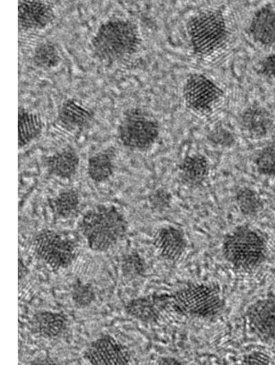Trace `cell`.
Returning <instances> with one entry per match:
<instances>
[{
    "label": "cell",
    "mask_w": 275,
    "mask_h": 365,
    "mask_svg": "<svg viewBox=\"0 0 275 365\" xmlns=\"http://www.w3.org/2000/svg\"><path fill=\"white\" fill-rule=\"evenodd\" d=\"M223 258L234 269L251 271L263 263L267 255L264 236L248 225H239L224 236L221 244Z\"/></svg>",
    "instance_id": "3"
},
{
    "label": "cell",
    "mask_w": 275,
    "mask_h": 365,
    "mask_svg": "<svg viewBox=\"0 0 275 365\" xmlns=\"http://www.w3.org/2000/svg\"><path fill=\"white\" fill-rule=\"evenodd\" d=\"M254 165L260 174L275 178V138L258 152Z\"/></svg>",
    "instance_id": "25"
},
{
    "label": "cell",
    "mask_w": 275,
    "mask_h": 365,
    "mask_svg": "<svg viewBox=\"0 0 275 365\" xmlns=\"http://www.w3.org/2000/svg\"><path fill=\"white\" fill-rule=\"evenodd\" d=\"M96 298L93 286L80 281L76 282L72 289V298L78 308H85L92 304Z\"/></svg>",
    "instance_id": "26"
},
{
    "label": "cell",
    "mask_w": 275,
    "mask_h": 365,
    "mask_svg": "<svg viewBox=\"0 0 275 365\" xmlns=\"http://www.w3.org/2000/svg\"><path fill=\"white\" fill-rule=\"evenodd\" d=\"M171 306L178 313L197 318H211L223 309L220 289L208 284H192L170 295Z\"/></svg>",
    "instance_id": "4"
},
{
    "label": "cell",
    "mask_w": 275,
    "mask_h": 365,
    "mask_svg": "<svg viewBox=\"0 0 275 365\" xmlns=\"http://www.w3.org/2000/svg\"><path fill=\"white\" fill-rule=\"evenodd\" d=\"M43 128L41 116L23 107L19 108L18 113V145L23 147L38 138Z\"/></svg>",
    "instance_id": "21"
},
{
    "label": "cell",
    "mask_w": 275,
    "mask_h": 365,
    "mask_svg": "<svg viewBox=\"0 0 275 365\" xmlns=\"http://www.w3.org/2000/svg\"><path fill=\"white\" fill-rule=\"evenodd\" d=\"M259 72L265 76L275 80V52L261 61Z\"/></svg>",
    "instance_id": "28"
},
{
    "label": "cell",
    "mask_w": 275,
    "mask_h": 365,
    "mask_svg": "<svg viewBox=\"0 0 275 365\" xmlns=\"http://www.w3.org/2000/svg\"><path fill=\"white\" fill-rule=\"evenodd\" d=\"M45 163L50 174L60 178L69 179L76 173L80 158L75 150L66 148L48 156Z\"/></svg>",
    "instance_id": "18"
},
{
    "label": "cell",
    "mask_w": 275,
    "mask_h": 365,
    "mask_svg": "<svg viewBox=\"0 0 275 365\" xmlns=\"http://www.w3.org/2000/svg\"><path fill=\"white\" fill-rule=\"evenodd\" d=\"M54 19V10L48 3L41 1H23L19 3V25L22 30L42 29L51 23Z\"/></svg>",
    "instance_id": "13"
},
{
    "label": "cell",
    "mask_w": 275,
    "mask_h": 365,
    "mask_svg": "<svg viewBox=\"0 0 275 365\" xmlns=\"http://www.w3.org/2000/svg\"><path fill=\"white\" fill-rule=\"evenodd\" d=\"M223 91L213 81L201 74H192L186 81L183 96L186 105L198 113L212 110Z\"/></svg>",
    "instance_id": "8"
},
{
    "label": "cell",
    "mask_w": 275,
    "mask_h": 365,
    "mask_svg": "<svg viewBox=\"0 0 275 365\" xmlns=\"http://www.w3.org/2000/svg\"><path fill=\"white\" fill-rule=\"evenodd\" d=\"M239 211L245 216H254L262 209L263 202L258 194L252 188L239 189L235 196Z\"/></svg>",
    "instance_id": "24"
},
{
    "label": "cell",
    "mask_w": 275,
    "mask_h": 365,
    "mask_svg": "<svg viewBox=\"0 0 275 365\" xmlns=\"http://www.w3.org/2000/svg\"><path fill=\"white\" fill-rule=\"evenodd\" d=\"M116 151L112 147L91 156L87 163V174L94 182H102L109 179L115 169Z\"/></svg>",
    "instance_id": "20"
},
{
    "label": "cell",
    "mask_w": 275,
    "mask_h": 365,
    "mask_svg": "<svg viewBox=\"0 0 275 365\" xmlns=\"http://www.w3.org/2000/svg\"><path fill=\"white\" fill-rule=\"evenodd\" d=\"M160 125L157 118L149 112L132 107L126 110L119 122L117 135L120 143L125 147L135 151H145L157 141Z\"/></svg>",
    "instance_id": "5"
},
{
    "label": "cell",
    "mask_w": 275,
    "mask_h": 365,
    "mask_svg": "<svg viewBox=\"0 0 275 365\" xmlns=\"http://www.w3.org/2000/svg\"><path fill=\"white\" fill-rule=\"evenodd\" d=\"M50 207L54 214L59 218H68L74 216L80 205V196L74 189L63 191L50 200Z\"/></svg>",
    "instance_id": "22"
},
{
    "label": "cell",
    "mask_w": 275,
    "mask_h": 365,
    "mask_svg": "<svg viewBox=\"0 0 275 365\" xmlns=\"http://www.w3.org/2000/svg\"><path fill=\"white\" fill-rule=\"evenodd\" d=\"M83 357L91 364H127L131 360L127 347L110 335L93 340L85 349Z\"/></svg>",
    "instance_id": "9"
},
{
    "label": "cell",
    "mask_w": 275,
    "mask_h": 365,
    "mask_svg": "<svg viewBox=\"0 0 275 365\" xmlns=\"http://www.w3.org/2000/svg\"><path fill=\"white\" fill-rule=\"evenodd\" d=\"M178 170L179 177L185 184L197 186L208 176L210 166L204 156L195 154L186 156L179 163Z\"/></svg>",
    "instance_id": "19"
},
{
    "label": "cell",
    "mask_w": 275,
    "mask_h": 365,
    "mask_svg": "<svg viewBox=\"0 0 275 365\" xmlns=\"http://www.w3.org/2000/svg\"><path fill=\"white\" fill-rule=\"evenodd\" d=\"M246 317L252 331L261 340L275 341V299L263 298L248 309Z\"/></svg>",
    "instance_id": "10"
},
{
    "label": "cell",
    "mask_w": 275,
    "mask_h": 365,
    "mask_svg": "<svg viewBox=\"0 0 275 365\" xmlns=\"http://www.w3.org/2000/svg\"><path fill=\"white\" fill-rule=\"evenodd\" d=\"M121 268L125 277L133 278L143 273L145 263L138 253L132 252L123 257Z\"/></svg>",
    "instance_id": "27"
},
{
    "label": "cell",
    "mask_w": 275,
    "mask_h": 365,
    "mask_svg": "<svg viewBox=\"0 0 275 365\" xmlns=\"http://www.w3.org/2000/svg\"><path fill=\"white\" fill-rule=\"evenodd\" d=\"M79 227L89 247L97 252L113 249L128 231V222L122 211L107 205L89 209L82 217Z\"/></svg>",
    "instance_id": "1"
},
{
    "label": "cell",
    "mask_w": 275,
    "mask_h": 365,
    "mask_svg": "<svg viewBox=\"0 0 275 365\" xmlns=\"http://www.w3.org/2000/svg\"><path fill=\"white\" fill-rule=\"evenodd\" d=\"M248 34L255 42L275 52V8L265 6L257 10L248 26Z\"/></svg>",
    "instance_id": "14"
},
{
    "label": "cell",
    "mask_w": 275,
    "mask_h": 365,
    "mask_svg": "<svg viewBox=\"0 0 275 365\" xmlns=\"http://www.w3.org/2000/svg\"><path fill=\"white\" fill-rule=\"evenodd\" d=\"M36 255L53 270L68 267L77 258L76 242L63 232L45 229L34 237Z\"/></svg>",
    "instance_id": "7"
},
{
    "label": "cell",
    "mask_w": 275,
    "mask_h": 365,
    "mask_svg": "<svg viewBox=\"0 0 275 365\" xmlns=\"http://www.w3.org/2000/svg\"><path fill=\"white\" fill-rule=\"evenodd\" d=\"M140 44L141 36L137 25L129 19L114 18L99 26L91 46L98 60L111 63L133 54Z\"/></svg>",
    "instance_id": "2"
},
{
    "label": "cell",
    "mask_w": 275,
    "mask_h": 365,
    "mask_svg": "<svg viewBox=\"0 0 275 365\" xmlns=\"http://www.w3.org/2000/svg\"><path fill=\"white\" fill-rule=\"evenodd\" d=\"M239 121L243 132L251 138L265 137L273 127L272 115L259 105H251L245 108L241 113Z\"/></svg>",
    "instance_id": "15"
},
{
    "label": "cell",
    "mask_w": 275,
    "mask_h": 365,
    "mask_svg": "<svg viewBox=\"0 0 275 365\" xmlns=\"http://www.w3.org/2000/svg\"><path fill=\"white\" fill-rule=\"evenodd\" d=\"M67 324V320L63 313L49 311L36 313L31 320L34 333L45 338L59 336L66 328Z\"/></svg>",
    "instance_id": "17"
},
{
    "label": "cell",
    "mask_w": 275,
    "mask_h": 365,
    "mask_svg": "<svg viewBox=\"0 0 275 365\" xmlns=\"http://www.w3.org/2000/svg\"><path fill=\"white\" fill-rule=\"evenodd\" d=\"M170 306V295L151 294L129 300L124 306V310L129 315L138 320L155 323L161 320L164 312Z\"/></svg>",
    "instance_id": "11"
},
{
    "label": "cell",
    "mask_w": 275,
    "mask_h": 365,
    "mask_svg": "<svg viewBox=\"0 0 275 365\" xmlns=\"http://www.w3.org/2000/svg\"><path fill=\"white\" fill-rule=\"evenodd\" d=\"M270 362V358L261 353H253L251 355L250 357H249V359L247 362V363H260V364H268Z\"/></svg>",
    "instance_id": "29"
},
{
    "label": "cell",
    "mask_w": 275,
    "mask_h": 365,
    "mask_svg": "<svg viewBox=\"0 0 275 365\" xmlns=\"http://www.w3.org/2000/svg\"><path fill=\"white\" fill-rule=\"evenodd\" d=\"M94 118V112L77 100H65L58 107L57 120L60 125L69 131L82 129Z\"/></svg>",
    "instance_id": "16"
},
{
    "label": "cell",
    "mask_w": 275,
    "mask_h": 365,
    "mask_svg": "<svg viewBox=\"0 0 275 365\" xmlns=\"http://www.w3.org/2000/svg\"><path fill=\"white\" fill-rule=\"evenodd\" d=\"M34 63L43 69H50L58 65L60 55L57 46L52 41L37 45L33 52Z\"/></svg>",
    "instance_id": "23"
},
{
    "label": "cell",
    "mask_w": 275,
    "mask_h": 365,
    "mask_svg": "<svg viewBox=\"0 0 275 365\" xmlns=\"http://www.w3.org/2000/svg\"><path fill=\"white\" fill-rule=\"evenodd\" d=\"M188 32L195 54H212L219 50L227 39L224 16L219 10L202 12L189 21Z\"/></svg>",
    "instance_id": "6"
},
{
    "label": "cell",
    "mask_w": 275,
    "mask_h": 365,
    "mask_svg": "<svg viewBox=\"0 0 275 365\" xmlns=\"http://www.w3.org/2000/svg\"><path fill=\"white\" fill-rule=\"evenodd\" d=\"M153 244L162 258L174 262L179 260L184 254L188 241L181 229L173 225H166L156 231Z\"/></svg>",
    "instance_id": "12"
}]
</instances>
